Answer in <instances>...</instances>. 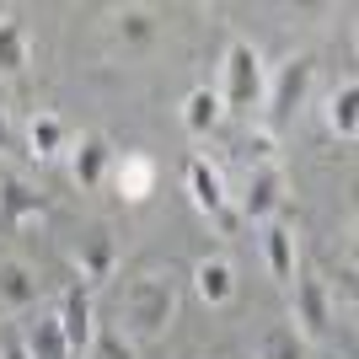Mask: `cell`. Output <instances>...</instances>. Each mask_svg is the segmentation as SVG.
<instances>
[{
	"instance_id": "cell-1",
	"label": "cell",
	"mask_w": 359,
	"mask_h": 359,
	"mask_svg": "<svg viewBox=\"0 0 359 359\" xmlns=\"http://www.w3.org/2000/svg\"><path fill=\"white\" fill-rule=\"evenodd\" d=\"M172 316H177V290H172V279L145 273V279H135V285L123 290V306H118L123 327L118 332L129 344H150V338H161V332L172 327Z\"/></svg>"
},
{
	"instance_id": "cell-2",
	"label": "cell",
	"mask_w": 359,
	"mask_h": 359,
	"mask_svg": "<svg viewBox=\"0 0 359 359\" xmlns=\"http://www.w3.org/2000/svg\"><path fill=\"white\" fill-rule=\"evenodd\" d=\"M263 91H269V70H263V54H257L247 38H231L225 43V81H220V107L231 113H252L263 107Z\"/></svg>"
},
{
	"instance_id": "cell-3",
	"label": "cell",
	"mask_w": 359,
	"mask_h": 359,
	"mask_svg": "<svg viewBox=\"0 0 359 359\" xmlns=\"http://www.w3.org/2000/svg\"><path fill=\"white\" fill-rule=\"evenodd\" d=\"M311 81H316V60L311 54H295V60H285L279 70H273L269 91H263V118H269V129H285L300 107H306Z\"/></svg>"
},
{
	"instance_id": "cell-4",
	"label": "cell",
	"mask_w": 359,
	"mask_h": 359,
	"mask_svg": "<svg viewBox=\"0 0 359 359\" xmlns=\"http://www.w3.org/2000/svg\"><path fill=\"white\" fill-rule=\"evenodd\" d=\"M285 166L279 161H257L252 172H247V182H241V204H236V220L247 225H269L279 220V210H285Z\"/></svg>"
},
{
	"instance_id": "cell-5",
	"label": "cell",
	"mask_w": 359,
	"mask_h": 359,
	"mask_svg": "<svg viewBox=\"0 0 359 359\" xmlns=\"http://www.w3.org/2000/svg\"><path fill=\"white\" fill-rule=\"evenodd\" d=\"M182 182H188V198H194V210H198V215L220 220L225 231L236 225V210H231V188H225V172L210 161V156H188V166H182Z\"/></svg>"
},
{
	"instance_id": "cell-6",
	"label": "cell",
	"mask_w": 359,
	"mask_h": 359,
	"mask_svg": "<svg viewBox=\"0 0 359 359\" xmlns=\"http://www.w3.org/2000/svg\"><path fill=\"white\" fill-rule=\"evenodd\" d=\"M113 161H118V150L102 129H86V135L70 145V182L81 194H97L107 177H113Z\"/></svg>"
},
{
	"instance_id": "cell-7",
	"label": "cell",
	"mask_w": 359,
	"mask_h": 359,
	"mask_svg": "<svg viewBox=\"0 0 359 359\" xmlns=\"http://www.w3.org/2000/svg\"><path fill=\"white\" fill-rule=\"evenodd\" d=\"M54 316H60V332H65V344H70V354L86 359L91 338H97V300H91V285L75 279V285L60 295V311Z\"/></svg>"
},
{
	"instance_id": "cell-8",
	"label": "cell",
	"mask_w": 359,
	"mask_h": 359,
	"mask_svg": "<svg viewBox=\"0 0 359 359\" xmlns=\"http://www.w3.org/2000/svg\"><path fill=\"white\" fill-rule=\"evenodd\" d=\"M295 300H290V327L311 344V338H322V332L332 327V290L322 285V279H295Z\"/></svg>"
},
{
	"instance_id": "cell-9",
	"label": "cell",
	"mask_w": 359,
	"mask_h": 359,
	"mask_svg": "<svg viewBox=\"0 0 359 359\" xmlns=\"http://www.w3.org/2000/svg\"><path fill=\"white\" fill-rule=\"evenodd\" d=\"M113 269H118V241H113V231L91 225L75 247V273H81V285H107Z\"/></svg>"
},
{
	"instance_id": "cell-10",
	"label": "cell",
	"mask_w": 359,
	"mask_h": 359,
	"mask_svg": "<svg viewBox=\"0 0 359 359\" xmlns=\"http://www.w3.org/2000/svg\"><path fill=\"white\" fill-rule=\"evenodd\" d=\"M38 295H43L38 273L22 257H0V311H32Z\"/></svg>"
},
{
	"instance_id": "cell-11",
	"label": "cell",
	"mask_w": 359,
	"mask_h": 359,
	"mask_svg": "<svg viewBox=\"0 0 359 359\" xmlns=\"http://www.w3.org/2000/svg\"><path fill=\"white\" fill-rule=\"evenodd\" d=\"M22 354L27 359H75L70 354V344H65V332H60V316L54 311H38V316H27V327H22Z\"/></svg>"
},
{
	"instance_id": "cell-12",
	"label": "cell",
	"mask_w": 359,
	"mask_h": 359,
	"mask_svg": "<svg viewBox=\"0 0 359 359\" xmlns=\"http://www.w3.org/2000/svg\"><path fill=\"white\" fill-rule=\"evenodd\" d=\"M113 188H118V198H129V204H145V198L156 194V161L140 156V150H123L118 161H113Z\"/></svg>"
},
{
	"instance_id": "cell-13",
	"label": "cell",
	"mask_w": 359,
	"mask_h": 359,
	"mask_svg": "<svg viewBox=\"0 0 359 359\" xmlns=\"http://www.w3.org/2000/svg\"><path fill=\"white\" fill-rule=\"evenodd\" d=\"M263 257H269V273L279 285H295L300 279V252H295V231L285 220H269L263 225Z\"/></svg>"
},
{
	"instance_id": "cell-14",
	"label": "cell",
	"mask_w": 359,
	"mask_h": 359,
	"mask_svg": "<svg viewBox=\"0 0 359 359\" xmlns=\"http://www.w3.org/2000/svg\"><path fill=\"white\" fill-rule=\"evenodd\" d=\"M194 290H198L204 306H231V300H236V269H231L225 257H198Z\"/></svg>"
},
{
	"instance_id": "cell-15",
	"label": "cell",
	"mask_w": 359,
	"mask_h": 359,
	"mask_svg": "<svg viewBox=\"0 0 359 359\" xmlns=\"http://www.w3.org/2000/svg\"><path fill=\"white\" fill-rule=\"evenodd\" d=\"M48 204L38 194H32L27 182H16V177H0V225H27V220H43Z\"/></svg>"
},
{
	"instance_id": "cell-16",
	"label": "cell",
	"mask_w": 359,
	"mask_h": 359,
	"mask_svg": "<svg viewBox=\"0 0 359 359\" xmlns=\"http://www.w3.org/2000/svg\"><path fill=\"white\" fill-rule=\"evenodd\" d=\"M65 145H70V129H65L60 113H32V123H27V156L32 161H54Z\"/></svg>"
},
{
	"instance_id": "cell-17",
	"label": "cell",
	"mask_w": 359,
	"mask_h": 359,
	"mask_svg": "<svg viewBox=\"0 0 359 359\" xmlns=\"http://www.w3.org/2000/svg\"><path fill=\"white\" fill-rule=\"evenodd\" d=\"M32 60V38L11 11H0V75H22Z\"/></svg>"
},
{
	"instance_id": "cell-18",
	"label": "cell",
	"mask_w": 359,
	"mask_h": 359,
	"mask_svg": "<svg viewBox=\"0 0 359 359\" xmlns=\"http://www.w3.org/2000/svg\"><path fill=\"white\" fill-rule=\"evenodd\" d=\"M220 97H215L210 86H194L188 91V97H182V129H188V135H210L215 123H220Z\"/></svg>"
},
{
	"instance_id": "cell-19",
	"label": "cell",
	"mask_w": 359,
	"mask_h": 359,
	"mask_svg": "<svg viewBox=\"0 0 359 359\" xmlns=\"http://www.w3.org/2000/svg\"><path fill=\"white\" fill-rule=\"evenodd\" d=\"M327 129L344 140V145L359 135V86H354V81H344V86L332 91V102H327Z\"/></svg>"
},
{
	"instance_id": "cell-20",
	"label": "cell",
	"mask_w": 359,
	"mask_h": 359,
	"mask_svg": "<svg viewBox=\"0 0 359 359\" xmlns=\"http://www.w3.org/2000/svg\"><path fill=\"white\" fill-rule=\"evenodd\" d=\"M306 354H311V344H306L290 322H273V327H263V338H257V359H306Z\"/></svg>"
},
{
	"instance_id": "cell-21",
	"label": "cell",
	"mask_w": 359,
	"mask_h": 359,
	"mask_svg": "<svg viewBox=\"0 0 359 359\" xmlns=\"http://www.w3.org/2000/svg\"><path fill=\"white\" fill-rule=\"evenodd\" d=\"M118 38H123V43H150V38H156V16H150L145 6L118 11Z\"/></svg>"
},
{
	"instance_id": "cell-22",
	"label": "cell",
	"mask_w": 359,
	"mask_h": 359,
	"mask_svg": "<svg viewBox=\"0 0 359 359\" xmlns=\"http://www.w3.org/2000/svg\"><path fill=\"white\" fill-rule=\"evenodd\" d=\"M86 359H135V344H129L118 327H97V338H91Z\"/></svg>"
},
{
	"instance_id": "cell-23",
	"label": "cell",
	"mask_w": 359,
	"mask_h": 359,
	"mask_svg": "<svg viewBox=\"0 0 359 359\" xmlns=\"http://www.w3.org/2000/svg\"><path fill=\"white\" fill-rule=\"evenodd\" d=\"M338 295L354 300V263H344V273H338Z\"/></svg>"
},
{
	"instance_id": "cell-24",
	"label": "cell",
	"mask_w": 359,
	"mask_h": 359,
	"mask_svg": "<svg viewBox=\"0 0 359 359\" xmlns=\"http://www.w3.org/2000/svg\"><path fill=\"white\" fill-rule=\"evenodd\" d=\"M0 150H11V118H6V107H0Z\"/></svg>"
},
{
	"instance_id": "cell-25",
	"label": "cell",
	"mask_w": 359,
	"mask_h": 359,
	"mask_svg": "<svg viewBox=\"0 0 359 359\" xmlns=\"http://www.w3.org/2000/svg\"><path fill=\"white\" fill-rule=\"evenodd\" d=\"M0 359H27V354H22V344L11 338V344H0Z\"/></svg>"
}]
</instances>
